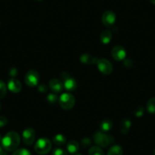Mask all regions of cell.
I'll list each match as a JSON object with an SVG mask.
<instances>
[{
  "label": "cell",
  "mask_w": 155,
  "mask_h": 155,
  "mask_svg": "<svg viewBox=\"0 0 155 155\" xmlns=\"http://www.w3.org/2000/svg\"><path fill=\"white\" fill-rule=\"evenodd\" d=\"M89 155H104V153L100 147L94 146L89 150Z\"/></svg>",
  "instance_id": "cell-21"
},
{
  "label": "cell",
  "mask_w": 155,
  "mask_h": 155,
  "mask_svg": "<svg viewBox=\"0 0 155 155\" xmlns=\"http://www.w3.org/2000/svg\"><path fill=\"white\" fill-rule=\"evenodd\" d=\"M3 154V150H2V148L0 147V155Z\"/></svg>",
  "instance_id": "cell-32"
},
{
  "label": "cell",
  "mask_w": 155,
  "mask_h": 155,
  "mask_svg": "<svg viewBox=\"0 0 155 155\" xmlns=\"http://www.w3.org/2000/svg\"><path fill=\"white\" fill-rule=\"evenodd\" d=\"M47 101H49V103H50V104H55V103L57 101L58 97L56 94H48V96H47Z\"/></svg>",
  "instance_id": "cell-24"
},
{
  "label": "cell",
  "mask_w": 155,
  "mask_h": 155,
  "mask_svg": "<svg viewBox=\"0 0 155 155\" xmlns=\"http://www.w3.org/2000/svg\"><path fill=\"white\" fill-rule=\"evenodd\" d=\"M125 65H126H126H129V66H132V61L130 60V59H126V61H125Z\"/></svg>",
  "instance_id": "cell-31"
},
{
  "label": "cell",
  "mask_w": 155,
  "mask_h": 155,
  "mask_svg": "<svg viewBox=\"0 0 155 155\" xmlns=\"http://www.w3.org/2000/svg\"><path fill=\"white\" fill-rule=\"evenodd\" d=\"M2 136H1V135H0V141H2Z\"/></svg>",
  "instance_id": "cell-34"
},
{
  "label": "cell",
  "mask_w": 155,
  "mask_h": 155,
  "mask_svg": "<svg viewBox=\"0 0 155 155\" xmlns=\"http://www.w3.org/2000/svg\"><path fill=\"white\" fill-rule=\"evenodd\" d=\"M52 143L48 138H40L38 141L36 142L34 150L39 154H46L49 153L51 150Z\"/></svg>",
  "instance_id": "cell-3"
},
{
  "label": "cell",
  "mask_w": 155,
  "mask_h": 155,
  "mask_svg": "<svg viewBox=\"0 0 155 155\" xmlns=\"http://www.w3.org/2000/svg\"><path fill=\"white\" fill-rule=\"evenodd\" d=\"M21 138L16 132H9L2 138V144L5 150L13 151L18 147Z\"/></svg>",
  "instance_id": "cell-1"
},
{
  "label": "cell",
  "mask_w": 155,
  "mask_h": 155,
  "mask_svg": "<svg viewBox=\"0 0 155 155\" xmlns=\"http://www.w3.org/2000/svg\"><path fill=\"white\" fill-rule=\"evenodd\" d=\"M7 123H8V120L6 117L3 116H0V128L5 126Z\"/></svg>",
  "instance_id": "cell-27"
},
{
  "label": "cell",
  "mask_w": 155,
  "mask_h": 155,
  "mask_svg": "<svg viewBox=\"0 0 155 155\" xmlns=\"http://www.w3.org/2000/svg\"><path fill=\"white\" fill-rule=\"evenodd\" d=\"M25 83L30 87H35L38 84L40 81V76L38 72L35 70H30L25 75Z\"/></svg>",
  "instance_id": "cell-6"
},
{
  "label": "cell",
  "mask_w": 155,
  "mask_h": 155,
  "mask_svg": "<svg viewBox=\"0 0 155 155\" xmlns=\"http://www.w3.org/2000/svg\"><path fill=\"white\" fill-rule=\"evenodd\" d=\"M53 142L56 144V145H63L66 142V138L63 135H56L53 137Z\"/></svg>",
  "instance_id": "cell-19"
},
{
  "label": "cell",
  "mask_w": 155,
  "mask_h": 155,
  "mask_svg": "<svg viewBox=\"0 0 155 155\" xmlns=\"http://www.w3.org/2000/svg\"><path fill=\"white\" fill-rule=\"evenodd\" d=\"M53 155H68L67 152L62 148H56L53 150Z\"/></svg>",
  "instance_id": "cell-25"
},
{
  "label": "cell",
  "mask_w": 155,
  "mask_h": 155,
  "mask_svg": "<svg viewBox=\"0 0 155 155\" xmlns=\"http://www.w3.org/2000/svg\"><path fill=\"white\" fill-rule=\"evenodd\" d=\"M113 128V122L110 120H104L101 123V129L103 132H109Z\"/></svg>",
  "instance_id": "cell-17"
},
{
  "label": "cell",
  "mask_w": 155,
  "mask_h": 155,
  "mask_svg": "<svg viewBox=\"0 0 155 155\" xmlns=\"http://www.w3.org/2000/svg\"><path fill=\"white\" fill-rule=\"evenodd\" d=\"M153 155H155V149L153 150Z\"/></svg>",
  "instance_id": "cell-36"
},
{
  "label": "cell",
  "mask_w": 155,
  "mask_h": 155,
  "mask_svg": "<svg viewBox=\"0 0 155 155\" xmlns=\"http://www.w3.org/2000/svg\"><path fill=\"white\" fill-rule=\"evenodd\" d=\"M80 60L82 63L86 64V65H90V64H94L95 62H97V59L95 57H94L93 56H91V54L88 53H84V54L81 55V58H80Z\"/></svg>",
  "instance_id": "cell-13"
},
{
  "label": "cell",
  "mask_w": 155,
  "mask_h": 155,
  "mask_svg": "<svg viewBox=\"0 0 155 155\" xmlns=\"http://www.w3.org/2000/svg\"><path fill=\"white\" fill-rule=\"evenodd\" d=\"M131 121L128 119H124L121 122V126H120V130L123 134H127L129 132V129L131 127Z\"/></svg>",
  "instance_id": "cell-16"
},
{
  "label": "cell",
  "mask_w": 155,
  "mask_h": 155,
  "mask_svg": "<svg viewBox=\"0 0 155 155\" xmlns=\"http://www.w3.org/2000/svg\"><path fill=\"white\" fill-rule=\"evenodd\" d=\"M22 138H23V141L25 144L31 145L35 141V131L31 128H28V129H25L22 133Z\"/></svg>",
  "instance_id": "cell-8"
},
{
  "label": "cell",
  "mask_w": 155,
  "mask_h": 155,
  "mask_svg": "<svg viewBox=\"0 0 155 155\" xmlns=\"http://www.w3.org/2000/svg\"><path fill=\"white\" fill-rule=\"evenodd\" d=\"M66 148L67 150H68L70 153L74 154V153H77V151L78 150L79 145H78V143L77 141H74V140H72V141H70L67 144Z\"/></svg>",
  "instance_id": "cell-14"
},
{
  "label": "cell",
  "mask_w": 155,
  "mask_h": 155,
  "mask_svg": "<svg viewBox=\"0 0 155 155\" xmlns=\"http://www.w3.org/2000/svg\"><path fill=\"white\" fill-rule=\"evenodd\" d=\"M94 140L97 144L104 147L110 145L114 141V138L113 137L102 132H95L94 135Z\"/></svg>",
  "instance_id": "cell-2"
},
{
  "label": "cell",
  "mask_w": 155,
  "mask_h": 155,
  "mask_svg": "<svg viewBox=\"0 0 155 155\" xmlns=\"http://www.w3.org/2000/svg\"><path fill=\"white\" fill-rule=\"evenodd\" d=\"M112 40V34L109 30H105L101 34V41L103 44H107Z\"/></svg>",
  "instance_id": "cell-15"
},
{
  "label": "cell",
  "mask_w": 155,
  "mask_h": 155,
  "mask_svg": "<svg viewBox=\"0 0 155 155\" xmlns=\"http://www.w3.org/2000/svg\"><path fill=\"white\" fill-rule=\"evenodd\" d=\"M74 155H81V153H74Z\"/></svg>",
  "instance_id": "cell-35"
},
{
  "label": "cell",
  "mask_w": 155,
  "mask_h": 155,
  "mask_svg": "<svg viewBox=\"0 0 155 155\" xmlns=\"http://www.w3.org/2000/svg\"><path fill=\"white\" fill-rule=\"evenodd\" d=\"M7 92L6 86H5V83L3 81H0V99L3 98L5 96Z\"/></svg>",
  "instance_id": "cell-22"
},
{
  "label": "cell",
  "mask_w": 155,
  "mask_h": 155,
  "mask_svg": "<svg viewBox=\"0 0 155 155\" xmlns=\"http://www.w3.org/2000/svg\"><path fill=\"white\" fill-rule=\"evenodd\" d=\"M147 110L151 114L155 113V97L151 98L147 104Z\"/></svg>",
  "instance_id": "cell-20"
},
{
  "label": "cell",
  "mask_w": 155,
  "mask_h": 155,
  "mask_svg": "<svg viewBox=\"0 0 155 155\" xmlns=\"http://www.w3.org/2000/svg\"><path fill=\"white\" fill-rule=\"evenodd\" d=\"M39 90L41 92H45L46 90H47V86L44 84H41V85L39 86Z\"/></svg>",
  "instance_id": "cell-29"
},
{
  "label": "cell",
  "mask_w": 155,
  "mask_h": 155,
  "mask_svg": "<svg viewBox=\"0 0 155 155\" xmlns=\"http://www.w3.org/2000/svg\"><path fill=\"white\" fill-rule=\"evenodd\" d=\"M112 56L116 61H121L126 59V51L123 47L116 46L112 50Z\"/></svg>",
  "instance_id": "cell-9"
},
{
  "label": "cell",
  "mask_w": 155,
  "mask_h": 155,
  "mask_svg": "<svg viewBox=\"0 0 155 155\" xmlns=\"http://www.w3.org/2000/svg\"><path fill=\"white\" fill-rule=\"evenodd\" d=\"M123 150L121 146L114 145L110 148L107 155H123Z\"/></svg>",
  "instance_id": "cell-18"
},
{
  "label": "cell",
  "mask_w": 155,
  "mask_h": 155,
  "mask_svg": "<svg viewBox=\"0 0 155 155\" xmlns=\"http://www.w3.org/2000/svg\"><path fill=\"white\" fill-rule=\"evenodd\" d=\"M75 103L74 96L70 93H64L59 97V105L64 110H70L73 108Z\"/></svg>",
  "instance_id": "cell-4"
},
{
  "label": "cell",
  "mask_w": 155,
  "mask_h": 155,
  "mask_svg": "<svg viewBox=\"0 0 155 155\" xmlns=\"http://www.w3.org/2000/svg\"><path fill=\"white\" fill-rule=\"evenodd\" d=\"M150 2H151L152 4H153V5H155V0H150Z\"/></svg>",
  "instance_id": "cell-33"
},
{
  "label": "cell",
  "mask_w": 155,
  "mask_h": 155,
  "mask_svg": "<svg viewBox=\"0 0 155 155\" xmlns=\"http://www.w3.org/2000/svg\"><path fill=\"white\" fill-rule=\"evenodd\" d=\"M97 65L98 69L100 70L101 73L104 74H110L113 71V66L110 63V61L106 59H100L97 61Z\"/></svg>",
  "instance_id": "cell-7"
},
{
  "label": "cell",
  "mask_w": 155,
  "mask_h": 155,
  "mask_svg": "<svg viewBox=\"0 0 155 155\" xmlns=\"http://www.w3.org/2000/svg\"><path fill=\"white\" fill-rule=\"evenodd\" d=\"M37 1H42V0H37Z\"/></svg>",
  "instance_id": "cell-38"
},
{
  "label": "cell",
  "mask_w": 155,
  "mask_h": 155,
  "mask_svg": "<svg viewBox=\"0 0 155 155\" xmlns=\"http://www.w3.org/2000/svg\"><path fill=\"white\" fill-rule=\"evenodd\" d=\"M10 74H11L12 77H15V76L18 74V70L15 69V68H12L11 71H10Z\"/></svg>",
  "instance_id": "cell-30"
},
{
  "label": "cell",
  "mask_w": 155,
  "mask_h": 155,
  "mask_svg": "<svg viewBox=\"0 0 155 155\" xmlns=\"http://www.w3.org/2000/svg\"><path fill=\"white\" fill-rule=\"evenodd\" d=\"M8 88L13 93H18L21 90V84L18 80L12 78L8 81Z\"/></svg>",
  "instance_id": "cell-12"
},
{
  "label": "cell",
  "mask_w": 155,
  "mask_h": 155,
  "mask_svg": "<svg viewBox=\"0 0 155 155\" xmlns=\"http://www.w3.org/2000/svg\"><path fill=\"white\" fill-rule=\"evenodd\" d=\"M12 155H31L30 151H28L27 149L25 148H21L18 150H15L14 153H12Z\"/></svg>",
  "instance_id": "cell-23"
},
{
  "label": "cell",
  "mask_w": 155,
  "mask_h": 155,
  "mask_svg": "<svg viewBox=\"0 0 155 155\" xmlns=\"http://www.w3.org/2000/svg\"><path fill=\"white\" fill-rule=\"evenodd\" d=\"M143 113H144V109L142 107H138L135 111V115L136 116H138V117L142 116Z\"/></svg>",
  "instance_id": "cell-28"
},
{
  "label": "cell",
  "mask_w": 155,
  "mask_h": 155,
  "mask_svg": "<svg viewBox=\"0 0 155 155\" xmlns=\"http://www.w3.org/2000/svg\"><path fill=\"white\" fill-rule=\"evenodd\" d=\"M91 140L89 138H84L81 140V144H82L83 147H87L91 145Z\"/></svg>",
  "instance_id": "cell-26"
},
{
  "label": "cell",
  "mask_w": 155,
  "mask_h": 155,
  "mask_svg": "<svg viewBox=\"0 0 155 155\" xmlns=\"http://www.w3.org/2000/svg\"><path fill=\"white\" fill-rule=\"evenodd\" d=\"M102 21L106 27L112 26L116 21V15L112 11L105 12L102 16Z\"/></svg>",
  "instance_id": "cell-10"
},
{
  "label": "cell",
  "mask_w": 155,
  "mask_h": 155,
  "mask_svg": "<svg viewBox=\"0 0 155 155\" xmlns=\"http://www.w3.org/2000/svg\"><path fill=\"white\" fill-rule=\"evenodd\" d=\"M0 110H1V104H0Z\"/></svg>",
  "instance_id": "cell-37"
},
{
  "label": "cell",
  "mask_w": 155,
  "mask_h": 155,
  "mask_svg": "<svg viewBox=\"0 0 155 155\" xmlns=\"http://www.w3.org/2000/svg\"><path fill=\"white\" fill-rule=\"evenodd\" d=\"M62 80H63L64 87L68 91H73L77 87V82L72 77L69 75L67 72L63 71L61 74Z\"/></svg>",
  "instance_id": "cell-5"
},
{
  "label": "cell",
  "mask_w": 155,
  "mask_h": 155,
  "mask_svg": "<svg viewBox=\"0 0 155 155\" xmlns=\"http://www.w3.org/2000/svg\"><path fill=\"white\" fill-rule=\"evenodd\" d=\"M49 86L50 88L55 93H59L63 90V83L61 81H59L57 78H53L49 82Z\"/></svg>",
  "instance_id": "cell-11"
}]
</instances>
